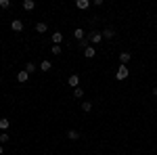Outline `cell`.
Here are the masks:
<instances>
[{
	"mask_svg": "<svg viewBox=\"0 0 157 155\" xmlns=\"http://www.w3.org/2000/svg\"><path fill=\"white\" fill-rule=\"evenodd\" d=\"M128 76H130V69H128L126 65H120V67H117V73H115V78H117L120 82H124Z\"/></svg>",
	"mask_w": 157,
	"mask_h": 155,
	"instance_id": "6da1fadb",
	"label": "cell"
},
{
	"mask_svg": "<svg viewBox=\"0 0 157 155\" xmlns=\"http://www.w3.org/2000/svg\"><path fill=\"white\" fill-rule=\"evenodd\" d=\"M67 84H69L71 88H78V86H80V76H78V73H71V76L67 78Z\"/></svg>",
	"mask_w": 157,
	"mask_h": 155,
	"instance_id": "7a4b0ae2",
	"label": "cell"
},
{
	"mask_svg": "<svg viewBox=\"0 0 157 155\" xmlns=\"http://www.w3.org/2000/svg\"><path fill=\"white\" fill-rule=\"evenodd\" d=\"M90 42H92V44L103 42V34H101V32H92V34H90Z\"/></svg>",
	"mask_w": 157,
	"mask_h": 155,
	"instance_id": "3957f363",
	"label": "cell"
},
{
	"mask_svg": "<svg viewBox=\"0 0 157 155\" xmlns=\"http://www.w3.org/2000/svg\"><path fill=\"white\" fill-rule=\"evenodd\" d=\"M73 36H75V40L80 42V40H84V38H86V32L82 29V27H75V29H73Z\"/></svg>",
	"mask_w": 157,
	"mask_h": 155,
	"instance_id": "277c9868",
	"label": "cell"
},
{
	"mask_svg": "<svg viewBox=\"0 0 157 155\" xmlns=\"http://www.w3.org/2000/svg\"><path fill=\"white\" fill-rule=\"evenodd\" d=\"M50 40H52V44H57V46H59L61 42H63V34H61V32H55V34L50 36Z\"/></svg>",
	"mask_w": 157,
	"mask_h": 155,
	"instance_id": "5b68a950",
	"label": "cell"
},
{
	"mask_svg": "<svg viewBox=\"0 0 157 155\" xmlns=\"http://www.w3.org/2000/svg\"><path fill=\"white\" fill-rule=\"evenodd\" d=\"M17 80H19V82H21V84H25V82H27V80H29V73L25 72V69H21V72L17 73Z\"/></svg>",
	"mask_w": 157,
	"mask_h": 155,
	"instance_id": "8992f818",
	"label": "cell"
},
{
	"mask_svg": "<svg viewBox=\"0 0 157 155\" xmlns=\"http://www.w3.org/2000/svg\"><path fill=\"white\" fill-rule=\"evenodd\" d=\"M130 59H132V55H130V52H126V50H124V52H120V61H121V65L130 63Z\"/></svg>",
	"mask_w": 157,
	"mask_h": 155,
	"instance_id": "52a82bcc",
	"label": "cell"
},
{
	"mask_svg": "<svg viewBox=\"0 0 157 155\" xmlns=\"http://www.w3.org/2000/svg\"><path fill=\"white\" fill-rule=\"evenodd\" d=\"M101 34H103V40H105V38L111 40V38L115 36V29H113V27H107V29H105V32H101Z\"/></svg>",
	"mask_w": 157,
	"mask_h": 155,
	"instance_id": "ba28073f",
	"label": "cell"
},
{
	"mask_svg": "<svg viewBox=\"0 0 157 155\" xmlns=\"http://www.w3.org/2000/svg\"><path fill=\"white\" fill-rule=\"evenodd\" d=\"M75 6H78L80 11H86V9L90 6V0H78V2H75Z\"/></svg>",
	"mask_w": 157,
	"mask_h": 155,
	"instance_id": "9c48e42d",
	"label": "cell"
},
{
	"mask_svg": "<svg viewBox=\"0 0 157 155\" xmlns=\"http://www.w3.org/2000/svg\"><path fill=\"white\" fill-rule=\"evenodd\" d=\"M34 6H36L34 0H23V11H34Z\"/></svg>",
	"mask_w": 157,
	"mask_h": 155,
	"instance_id": "30bf717a",
	"label": "cell"
},
{
	"mask_svg": "<svg viewBox=\"0 0 157 155\" xmlns=\"http://www.w3.org/2000/svg\"><path fill=\"white\" fill-rule=\"evenodd\" d=\"M50 69H52V63L50 61H42L40 63V72H50Z\"/></svg>",
	"mask_w": 157,
	"mask_h": 155,
	"instance_id": "8fae6325",
	"label": "cell"
},
{
	"mask_svg": "<svg viewBox=\"0 0 157 155\" xmlns=\"http://www.w3.org/2000/svg\"><path fill=\"white\" fill-rule=\"evenodd\" d=\"M94 55H97V50H94V46H88V48L84 50V57H86V59H92Z\"/></svg>",
	"mask_w": 157,
	"mask_h": 155,
	"instance_id": "7c38bea8",
	"label": "cell"
},
{
	"mask_svg": "<svg viewBox=\"0 0 157 155\" xmlns=\"http://www.w3.org/2000/svg\"><path fill=\"white\" fill-rule=\"evenodd\" d=\"M11 27H13V32H21V29H23V23H21L19 19H15L11 23Z\"/></svg>",
	"mask_w": 157,
	"mask_h": 155,
	"instance_id": "4fadbf2b",
	"label": "cell"
},
{
	"mask_svg": "<svg viewBox=\"0 0 157 155\" xmlns=\"http://www.w3.org/2000/svg\"><path fill=\"white\" fill-rule=\"evenodd\" d=\"M67 138H69V141H78V138H80V132L78 130H67Z\"/></svg>",
	"mask_w": 157,
	"mask_h": 155,
	"instance_id": "5bb4252c",
	"label": "cell"
},
{
	"mask_svg": "<svg viewBox=\"0 0 157 155\" xmlns=\"http://www.w3.org/2000/svg\"><path fill=\"white\" fill-rule=\"evenodd\" d=\"M9 126H11V122H9V119L6 118H0V130H9Z\"/></svg>",
	"mask_w": 157,
	"mask_h": 155,
	"instance_id": "9a60e30c",
	"label": "cell"
},
{
	"mask_svg": "<svg viewBox=\"0 0 157 155\" xmlns=\"http://www.w3.org/2000/svg\"><path fill=\"white\" fill-rule=\"evenodd\" d=\"M36 69H38L36 63H32V61H29V63H25V72H27V73H34Z\"/></svg>",
	"mask_w": 157,
	"mask_h": 155,
	"instance_id": "2e32d148",
	"label": "cell"
},
{
	"mask_svg": "<svg viewBox=\"0 0 157 155\" xmlns=\"http://www.w3.org/2000/svg\"><path fill=\"white\" fill-rule=\"evenodd\" d=\"M46 29H48V25H46V23H38L36 25V32H38V34H44Z\"/></svg>",
	"mask_w": 157,
	"mask_h": 155,
	"instance_id": "e0dca14e",
	"label": "cell"
},
{
	"mask_svg": "<svg viewBox=\"0 0 157 155\" xmlns=\"http://www.w3.org/2000/svg\"><path fill=\"white\" fill-rule=\"evenodd\" d=\"M73 96H75V99H82V96H84V90H82L80 86H78V88H73Z\"/></svg>",
	"mask_w": 157,
	"mask_h": 155,
	"instance_id": "ac0fdd59",
	"label": "cell"
},
{
	"mask_svg": "<svg viewBox=\"0 0 157 155\" xmlns=\"http://www.w3.org/2000/svg\"><path fill=\"white\" fill-rule=\"evenodd\" d=\"M90 109H92V103H90V101H84V103H82V111H86V113H88Z\"/></svg>",
	"mask_w": 157,
	"mask_h": 155,
	"instance_id": "d6986e66",
	"label": "cell"
},
{
	"mask_svg": "<svg viewBox=\"0 0 157 155\" xmlns=\"http://www.w3.org/2000/svg\"><path fill=\"white\" fill-rule=\"evenodd\" d=\"M78 44H80L82 48H88V46H90V38H84V40H80Z\"/></svg>",
	"mask_w": 157,
	"mask_h": 155,
	"instance_id": "ffe728a7",
	"label": "cell"
},
{
	"mask_svg": "<svg viewBox=\"0 0 157 155\" xmlns=\"http://www.w3.org/2000/svg\"><path fill=\"white\" fill-rule=\"evenodd\" d=\"M11 6V0H0V9H9Z\"/></svg>",
	"mask_w": 157,
	"mask_h": 155,
	"instance_id": "44dd1931",
	"label": "cell"
},
{
	"mask_svg": "<svg viewBox=\"0 0 157 155\" xmlns=\"http://www.w3.org/2000/svg\"><path fill=\"white\" fill-rule=\"evenodd\" d=\"M50 52H52V55H61V46H57V44H52V48H50Z\"/></svg>",
	"mask_w": 157,
	"mask_h": 155,
	"instance_id": "7402d4cb",
	"label": "cell"
},
{
	"mask_svg": "<svg viewBox=\"0 0 157 155\" xmlns=\"http://www.w3.org/2000/svg\"><path fill=\"white\" fill-rule=\"evenodd\" d=\"M6 141H9V134H6V132H2V134H0V145H4Z\"/></svg>",
	"mask_w": 157,
	"mask_h": 155,
	"instance_id": "603a6c76",
	"label": "cell"
},
{
	"mask_svg": "<svg viewBox=\"0 0 157 155\" xmlns=\"http://www.w3.org/2000/svg\"><path fill=\"white\" fill-rule=\"evenodd\" d=\"M2 153H4V147H2V145H0V155H2Z\"/></svg>",
	"mask_w": 157,
	"mask_h": 155,
	"instance_id": "cb8c5ba5",
	"label": "cell"
},
{
	"mask_svg": "<svg viewBox=\"0 0 157 155\" xmlns=\"http://www.w3.org/2000/svg\"><path fill=\"white\" fill-rule=\"evenodd\" d=\"M153 95H155V96H157V86H155V88H153Z\"/></svg>",
	"mask_w": 157,
	"mask_h": 155,
	"instance_id": "d4e9b609",
	"label": "cell"
}]
</instances>
